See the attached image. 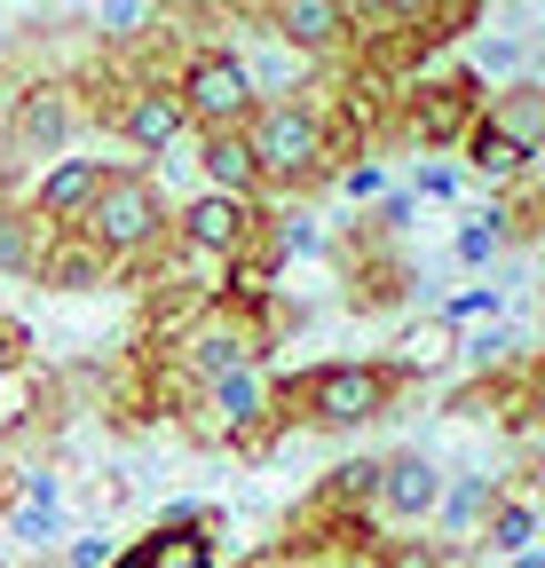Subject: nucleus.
<instances>
[{"label":"nucleus","mask_w":545,"mask_h":568,"mask_svg":"<svg viewBox=\"0 0 545 568\" xmlns=\"http://www.w3.org/2000/svg\"><path fill=\"white\" fill-rule=\"evenodd\" d=\"M32 276H40V284H55V293H95V284H111V261H103V253H95L88 237H72V230H55Z\"/></svg>","instance_id":"15"},{"label":"nucleus","mask_w":545,"mask_h":568,"mask_svg":"<svg viewBox=\"0 0 545 568\" xmlns=\"http://www.w3.org/2000/svg\"><path fill=\"white\" fill-rule=\"evenodd\" d=\"M506 237H514V213H506V205H483V213H466V222H458L451 261H458V268H491V261L506 253Z\"/></svg>","instance_id":"20"},{"label":"nucleus","mask_w":545,"mask_h":568,"mask_svg":"<svg viewBox=\"0 0 545 568\" xmlns=\"http://www.w3.org/2000/svg\"><path fill=\"white\" fill-rule=\"evenodd\" d=\"M245 151H253V174H261V182L301 190V182H316L324 159H332V126H324V111H309L301 95H277V103H253Z\"/></svg>","instance_id":"3"},{"label":"nucleus","mask_w":545,"mask_h":568,"mask_svg":"<svg viewBox=\"0 0 545 568\" xmlns=\"http://www.w3.org/2000/svg\"><path fill=\"white\" fill-rule=\"evenodd\" d=\"M420 197H458V166H420Z\"/></svg>","instance_id":"31"},{"label":"nucleus","mask_w":545,"mask_h":568,"mask_svg":"<svg viewBox=\"0 0 545 568\" xmlns=\"http://www.w3.org/2000/svg\"><path fill=\"white\" fill-rule=\"evenodd\" d=\"M9 537L24 552H55L63 545V506H32V497H17V506H9Z\"/></svg>","instance_id":"23"},{"label":"nucleus","mask_w":545,"mask_h":568,"mask_svg":"<svg viewBox=\"0 0 545 568\" xmlns=\"http://www.w3.org/2000/svg\"><path fill=\"white\" fill-rule=\"evenodd\" d=\"M238 9H253V0H238Z\"/></svg>","instance_id":"35"},{"label":"nucleus","mask_w":545,"mask_h":568,"mask_svg":"<svg viewBox=\"0 0 545 568\" xmlns=\"http://www.w3.org/2000/svg\"><path fill=\"white\" fill-rule=\"evenodd\" d=\"M474 119V80H435L420 88V103L403 111V126H412V142H427V151H443V142H458Z\"/></svg>","instance_id":"14"},{"label":"nucleus","mask_w":545,"mask_h":568,"mask_svg":"<svg viewBox=\"0 0 545 568\" xmlns=\"http://www.w3.org/2000/svg\"><path fill=\"white\" fill-rule=\"evenodd\" d=\"M514 63H522V40H483L474 48V80H483V71L498 80V71H514Z\"/></svg>","instance_id":"29"},{"label":"nucleus","mask_w":545,"mask_h":568,"mask_svg":"<svg viewBox=\"0 0 545 568\" xmlns=\"http://www.w3.org/2000/svg\"><path fill=\"white\" fill-rule=\"evenodd\" d=\"M174 103L190 119V134H222V126H245L253 119V88H245V63L230 48H198L174 80Z\"/></svg>","instance_id":"5"},{"label":"nucleus","mask_w":545,"mask_h":568,"mask_svg":"<svg viewBox=\"0 0 545 568\" xmlns=\"http://www.w3.org/2000/svg\"><path fill=\"white\" fill-rule=\"evenodd\" d=\"M24 347H32L24 324H17V316H0V372H17V364H24Z\"/></svg>","instance_id":"30"},{"label":"nucleus","mask_w":545,"mask_h":568,"mask_svg":"<svg viewBox=\"0 0 545 568\" xmlns=\"http://www.w3.org/2000/svg\"><path fill=\"white\" fill-rule=\"evenodd\" d=\"M88 9L103 17L111 40H134V32H151V9H159V0H88Z\"/></svg>","instance_id":"25"},{"label":"nucleus","mask_w":545,"mask_h":568,"mask_svg":"<svg viewBox=\"0 0 545 568\" xmlns=\"http://www.w3.org/2000/svg\"><path fill=\"white\" fill-rule=\"evenodd\" d=\"M198 166H206V190H222V197H253V190H261V174H253V151H245V126L198 134Z\"/></svg>","instance_id":"18"},{"label":"nucleus","mask_w":545,"mask_h":568,"mask_svg":"<svg viewBox=\"0 0 545 568\" xmlns=\"http://www.w3.org/2000/svg\"><path fill=\"white\" fill-rule=\"evenodd\" d=\"M72 126H80V103H72V88H63V80L24 88V95H17V111H9V142H17V159H63V151H72Z\"/></svg>","instance_id":"9"},{"label":"nucleus","mask_w":545,"mask_h":568,"mask_svg":"<svg viewBox=\"0 0 545 568\" xmlns=\"http://www.w3.org/2000/svg\"><path fill=\"white\" fill-rule=\"evenodd\" d=\"M238 63H245V88H253V103H277V95L301 80V63H309V55H293L285 40H261V48H253V55H238Z\"/></svg>","instance_id":"21"},{"label":"nucleus","mask_w":545,"mask_h":568,"mask_svg":"<svg viewBox=\"0 0 545 568\" xmlns=\"http://www.w3.org/2000/svg\"><path fill=\"white\" fill-rule=\"evenodd\" d=\"M55 560L63 568H111L119 552H111V537H72V545H55Z\"/></svg>","instance_id":"28"},{"label":"nucleus","mask_w":545,"mask_h":568,"mask_svg":"<svg viewBox=\"0 0 545 568\" xmlns=\"http://www.w3.org/2000/svg\"><path fill=\"white\" fill-rule=\"evenodd\" d=\"M95 182H103V159H55L40 182H32V222H48V230H72L80 222V205L95 197Z\"/></svg>","instance_id":"12"},{"label":"nucleus","mask_w":545,"mask_h":568,"mask_svg":"<svg viewBox=\"0 0 545 568\" xmlns=\"http://www.w3.org/2000/svg\"><path fill=\"white\" fill-rule=\"evenodd\" d=\"M506 481L498 474H483V466H458V474H443V497H435V529H443V545H474V529H483V514H491V497H498Z\"/></svg>","instance_id":"13"},{"label":"nucleus","mask_w":545,"mask_h":568,"mask_svg":"<svg viewBox=\"0 0 545 568\" xmlns=\"http://www.w3.org/2000/svg\"><path fill=\"white\" fill-rule=\"evenodd\" d=\"M63 9H88V0H63Z\"/></svg>","instance_id":"34"},{"label":"nucleus","mask_w":545,"mask_h":568,"mask_svg":"<svg viewBox=\"0 0 545 568\" xmlns=\"http://www.w3.org/2000/svg\"><path fill=\"white\" fill-rule=\"evenodd\" d=\"M474 545H483V552H529V545H537V506H529V489H498L491 514H483V529H474Z\"/></svg>","instance_id":"19"},{"label":"nucleus","mask_w":545,"mask_h":568,"mask_svg":"<svg viewBox=\"0 0 545 568\" xmlns=\"http://www.w3.org/2000/svg\"><path fill=\"white\" fill-rule=\"evenodd\" d=\"M514 568H545V560H537V545H529V552H514Z\"/></svg>","instance_id":"33"},{"label":"nucleus","mask_w":545,"mask_h":568,"mask_svg":"<svg viewBox=\"0 0 545 568\" xmlns=\"http://www.w3.org/2000/svg\"><path fill=\"white\" fill-rule=\"evenodd\" d=\"M380 24H403V32H435L451 17V0H364Z\"/></svg>","instance_id":"24"},{"label":"nucleus","mask_w":545,"mask_h":568,"mask_svg":"<svg viewBox=\"0 0 545 568\" xmlns=\"http://www.w3.org/2000/svg\"><path fill=\"white\" fill-rule=\"evenodd\" d=\"M48 222H32V213H0V268L9 276H32L40 268V253H48Z\"/></svg>","instance_id":"22"},{"label":"nucleus","mask_w":545,"mask_h":568,"mask_svg":"<svg viewBox=\"0 0 545 568\" xmlns=\"http://www.w3.org/2000/svg\"><path fill=\"white\" fill-rule=\"evenodd\" d=\"M166 237L182 245V253H198V261H238V253H253L261 245V205L253 197H222V190H198L190 205H174L166 213Z\"/></svg>","instance_id":"4"},{"label":"nucleus","mask_w":545,"mask_h":568,"mask_svg":"<svg viewBox=\"0 0 545 568\" xmlns=\"http://www.w3.org/2000/svg\"><path fill=\"white\" fill-rule=\"evenodd\" d=\"M72 237H88L111 268H119V261H143V253L166 237V197H159V182H151L143 166H103V182H95V197L80 205Z\"/></svg>","instance_id":"2"},{"label":"nucleus","mask_w":545,"mask_h":568,"mask_svg":"<svg viewBox=\"0 0 545 568\" xmlns=\"http://www.w3.org/2000/svg\"><path fill=\"white\" fill-rule=\"evenodd\" d=\"M111 126H119L127 151H143V159H166L174 142L190 134V119H182V103H174V88H166V80H134V88L119 95Z\"/></svg>","instance_id":"10"},{"label":"nucleus","mask_w":545,"mask_h":568,"mask_svg":"<svg viewBox=\"0 0 545 568\" xmlns=\"http://www.w3.org/2000/svg\"><path fill=\"white\" fill-rule=\"evenodd\" d=\"M498 308H506V293H498V284H474V293L443 301V324H474V316H498Z\"/></svg>","instance_id":"27"},{"label":"nucleus","mask_w":545,"mask_h":568,"mask_svg":"<svg viewBox=\"0 0 545 568\" xmlns=\"http://www.w3.org/2000/svg\"><path fill=\"white\" fill-rule=\"evenodd\" d=\"M261 364H269V332L253 316H238V308H206L182 332V372L198 387L222 379V372H261Z\"/></svg>","instance_id":"6"},{"label":"nucleus","mask_w":545,"mask_h":568,"mask_svg":"<svg viewBox=\"0 0 545 568\" xmlns=\"http://www.w3.org/2000/svg\"><path fill=\"white\" fill-rule=\"evenodd\" d=\"M134 552H143V568H214V514L206 506H166Z\"/></svg>","instance_id":"11"},{"label":"nucleus","mask_w":545,"mask_h":568,"mask_svg":"<svg viewBox=\"0 0 545 568\" xmlns=\"http://www.w3.org/2000/svg\"><path fill=\"white\" fill-rule=\"evenodd\" d=\"M458 151H466V166L474 174H483L491 190H514V182H529V151H514V142L483 119V111H474L466 119V134H458Z\"/></svg>","instance_id":"17"},{"label":"nucleus","mask_w":545,"mask_h":568,"mask_svg":"<svg viewBox=\"0 0 545 568\" xmlns=\"http://www.w3.org/2000/svg\"><path fill=\"white\" fill-rule=\"evenodd\" d=\"M483 119L514 142V151L537 159V142H545V88H537V80H506V88L483 103Z\"/></svg>","instance_id":"16"},{"label":"nucleus","mask_w":545,"mask_h":568,"mask_svg":"<svg viewBox=\"0 0 545 568\" xmlns=\"http://www.w3.org/2000/svg\"><path fill=\"white\" fill-rule=\"evenodd\" d=\"M420 379V364L403 355V364H387V355H340V364H316L301 372L293 387H269V403H277V426H316V435H356V426L387 418L395 395Z\"/></svg>","instance_id":"1"},{"label":"nucleus","mask_w":545,"mask_h":568,"mask_svg":"<svg viewBox=\"0 0 545 568\" xmlns=\"http://www.w3.org/2000/svg\"><path fill=\"white\" fill-rule=\"evenodd\" d=\"M435 497H443V466L427 450H395L380 458V489H372V521L380 529H420L435 514Z\"/></svg>","instance_id":"7"},{"label":"nucleus","mask_w":545,"mask_h":568,"mask_svg":"<svg viewBox=\"0 0 545 568\" xmlns=\"http://www.w3.org/2000/svg\"><path fill=\"white\" fill-rule=\"evenodd\" d=\"M340 197H356V205L387 197V166H380V159H356V166H340Z\"/></svg>","instance_id":"26"},{"label":"nucleus","mask_w":545,"mask_h":568,"mask_svg":"<svg viewBox=\"0 0 545 568\" xmlns=\"http://www.w3.org/2000/svg\"><path fill=\"white\" fill-rule=\"evenodd\" d=\"M269 40H285L293 55H340L356 40V9L349 0H261Z\"/></svg>","instance_id":"8"},{"label":"nucleus","mask_w":545,"mask_h":568,"mask_svg":"<svg viewBox=\"0 0 545 568\" xmlns=\"http://www.w3.org/2000/svg\"><path fill=\"white\" fill-rule=\"evenodd\" d=\"M238 568H285V560H277V552H261V560H238Z\"/></svg>","instance_id":"32"}]
</instances>
